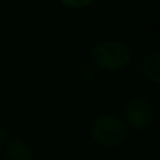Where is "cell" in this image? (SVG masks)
<instances>
[{"label": "cell", "mask_w": 160, "mask_h": 160, "mask_svg": "<svg viewBox=\"0 0 160 160\" xmlns=\"http://www.w3.org/2000/svg\"><path fill=\"white\" fill-rule=\"evenodd\" d=\"M89 61L95 70L106 73L121 72L132 61V48L121 39H103L90 48Z\"/></svg>", "instance_id": "obj_1"}, {"label": "cell", "mask_w": 160, "mask_h": 160, "mask_svg": "<svg viewBox=\"0 0 160 160\" xmlns=\"http://www.w3.org/2000/svg\"><path fill=\"white\" fill-rule=\"evenodd\" d=\"M92 140L103 148H117L129 137V128L120 115L100 113L90 123Z\"/></svg>", "instance_id": "obj_2"}, {"label": "cell", "mask_w": 160, "mask_h": 160, "mask_svg": "<svg viewBox=\"0 0 160 160\" xmlns=\"http://www.w3.org/2000/svg\"><path fill=\"white\" fill-rule=\"evenodd\" d=\"M121 118L124 120L129 129L146 131L154 121V107L145 97H132L123 107Z\"/></svg>", "instance_id": "obj_3"}, {"label": "cell", "mask_w": 160, "mask_h": 160, "mask_svg": "<svg viewBox=\"0 0 160 160\" xmlns=\"http://www.w3.org/2000/svg\"><path fill=\"white\" fill-rule=\"evenodd\" d=\"M3 156L5 160H34V151L33 146L22 137H12L8 138L3 148Z\"/></svg>", "instance_id": "obj_4"}, {"label": "cell", "mask_w": 160, "mask_h": 160, "mask_svg": "<svg viewBox=\"0 0 160 160\" xmlns=\"http://www.w3.org/2000/svg\"><path fill=\"white\" fill-rule=\"evenodd\" d=\"M142 73L149 82L160 86V48L149 52L143 58Z\"/></svg>", "instance_id": "obj_5"}, {"label": "cell", "mask_w": 160, "mask_h": 160, "mask_svg": "<svg viewBox=\"0 0 160 160\" xmlns=\"http://www.w3.org/2000/svg\"><path fill=\"white\" fill-rule=\"evenodd\" d=\"M62 6L65 8H70V9H82V8H87L90 6L95 0H58Z\"/></svg>", "instance_id": "obj_6"}, {"label": "cell", "mask_w": 160, "mask_h": 160, "mask_svg": "<svg viewBox=\"0 0 160 160\" xmlns=\"http://www.w3.org/2000/svg\"><path fill=\"white\" fill-rule=\"evenodd\" d=\"M8 138H9V137H8V131H6V128H5L3 124H0V151H3V148H5Z\"/></svg>", "instance_id": "obj_7"}]
</instances>
